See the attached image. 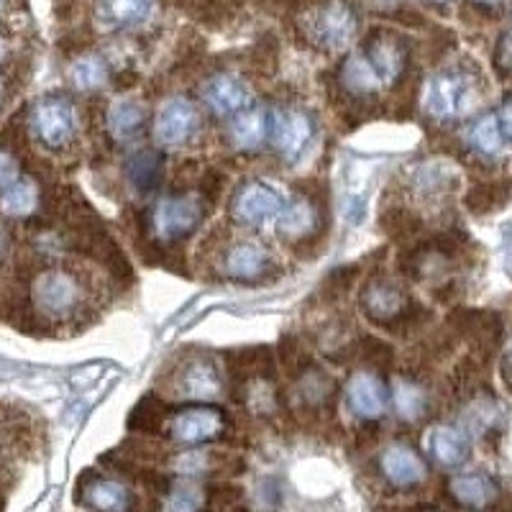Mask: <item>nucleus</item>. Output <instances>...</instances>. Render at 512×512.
<instances>
[{"mask_svg": "<svg viewBox=\"0 0 512 512\" xmlns=\"http://www.w3.org/2000/svg\"><path fill=\"white\" fill-rule=\"evenodd\" d=\"M177 395L192 397V400H208V397L221 395V374L216 364L205 356H190L180 367L175 377Z\"/></svg>", "mask_w": 512, "mask_h": 512, "instance_id": "obj_15", "label": "nucleus"}, {"mask_svg": "<svg viewBox=\"0 0 512 512\" xmlns=\"http://www.w3.org/2000/svg\"><path fill=\"white\" fill-rule=\"evenodd\" d=\"M454 182H456V175L446 167V164H428V167L420 169L418 177H415V187H418L420 192L436 195V198L438 195H443V192L451 190Z\"/></svg>", "mask_w": 512, "mask_h": 512, "instance_id": "obj_32", "label": "nucleus"}, {"mask_svg": "<svg viewBox=\"0 0 512 512\" xmlns=\"http://www.w3.org/2000/svg\"><path fill=\"white\" fill-rule=\"evenodd\" d=\"M495 67L502 75H512V29L500 36L495 49Z\"/></svg>", "mask_w": 512, "mask_h": 512, "instance_id": "obj_36", "label": "nucleus"}, {"mask_svg": "<svg viewBox=\"0 0 512 512\" xmlns=\"http://www.w3.org/2000/svg\"><path fill=\"white\" fill-rule=\"evenodd\" d=\"M164 425V405L154 395H146L144 400L128 415V428L139 433H154Z\"/></svg>", "mask_w": 512, "mask_h": 512, "instance_id": "obj_30", "label": "nucleus"}, {"mask_svg": "<svg viewBox=\"0 0 512 512\" xmlns=\"http://www.w3.org/2000/svg\"><path fill=\"white\" fill-rule=\"evenodd\" d=\"M31 297L39 313L49 318H64V315L75 313L82 300L80 282L75 274L64 272V269H49L41 272L31 287Z\"/></svg>", "mask_w": 512, "mask_h": 512, "instance_id": "obj_5", "label": "nucleus"}, {"mask_svg": "<svg viewBox=\"0 0 512 512\" xmlns=\"http://www.w3.org/2000/svg\"><path fill=\"white\" fill-rule=\"evenodd\" d=\"M31 126H34L41 144H47L49 149H62L75 134V108L67 98L49 95L34 105Z\"/></svg>", "mask_w": 512, "mask_h": 512, "instance_id": "obj_9", "label": "nucleus"}, {"mask_svg": "<svg viewBox=\"0 0 512 512\" xmlns=\"http://www.w3.org/2000/svg\"><path fill=\"white\" fill-rule=\"evenodd\" d=\"M70 80L77 90H98L103 88L105 82H108V67L100 57H80L75 64L70 67Z\"/></svg>", "mask_w": 512, "mask_h": 512, "instance_id": "obj_29", "label": "nucleus"}, {"mask_svg": "<svg viewBox=\"0 0 512 512\" xmlns=\"http://www.w3.org/2000/svg\"><path fill=\"white\" fill-rule=\"evenodd\" d=\"M200 126L198 108L185 98H172L154 118V141L164 149H177L195 136Z\"/></svg>", "mask_w": 512, "mask_h": 512, "instance_id": "obj_10", "label": "nucleus"}, {"mask_svg": "<svg viewBox=\"0 0 512 512\" xmlns=\"http://www.w3.org/2000/svg\"><path fill=\"white\" fill-rule=\"evenodd\" d=\"M505 367H507V374H512V346H510V351H507V359H505Z\"/></svg>", "mask_w": 512, "mask_h": 512, "instance_id": "obj_41", "label": "nucleus"}, {"mask_svg": "<svg viewBox=\"0 0 512 512\" xmlns=\"http://www.w3.org/2000/svg\"><path fill=\"white\" fill-rule=\"evenodd\" d=\"M164 505L169 510H200L205 505V497L198 487H192V484H177L175 489H167V502Z\"/></svg>", "mask_w": 512, "mask_h": 512, "instance_id": "obj_33", "label": "nucleus"}, {"mask_svg": "<svg viewBox=\"0 0 512 512\" xmlns=\"http://www.w3.org/2000/svg\"><path fill=\"white\" fill-rule=\"evenodd\" d=\"M18 180V164L8 152H0V190Z\"/></svg>", "mask_w": 512, "mask_h": 512, "instance_id": "obj_37", "label": "nucleus"}, {"mask_svg": "<svg viewBox=\"0 0 512 512\" xmlns=\"http://www.w3.org/2000/svg\"><path fill=\"white\" fill-rule=\"evenodd\" d=\"M477 77L466 70H441L425 82L423 111L438 123L461 121L477 108Z\"/></svg>", "mask_w": 512, "mask_h": 512, "instance_id": "obj_1", "label": "nucleus"}, {"mask_svg": "<svg viewBox=\"0 0 512 512\" xmlns=\"http://www.w3.org/2000/svg\"><path fill=\"white\" fill-rule=\"evenodd\" d=\"M80 492H85L82 502L95 510H128L134 505V495L121 482L103 479L98 474H88L80 479Z\"/></svg>", "mask_w": 512, "mask_h": 512, "instance_id": "obj_21", "label": "nucleus"}, {"mask_svg": "<svg viewBox=\"0 0 512 512\" xmlns=\"http://www.w3.org/2000/svg\"><path fill=\"white\" fill-rule=\"evenodd\" d=\"M154 13V0H98L95 18L103 29H134L149 21Z\"/></svg>", "mask_w": 512, "mask_h": 512, "instance_id": "obj_17", "label": "nucleus"}, {"mask_svg": "<svg viewBox=\"0 0 512 512\" xmlns=\"http://www.w3.org/2000/svg\"><path fill=\"white\" fill-rule=\"evenodd\" d=\"M374 3H379V6H387V3H395V0H374Z\"/></svg>", "mask_w": 512, "mask_h": 512, "instance_id": "obj_42", "label": "nucleus"}, {"mask_svg": "<svg viewBox=\"0 0 512 512\" xmlns=\"http://www.w3.org/2000/svg\"><path fill=\"white\" fill-rule=\"evenodd\" d=\"M39 205V190L31 180H16L6 190H0V210L11 218L31 216Z\"/></svg>", "mask_w": 512, "mask_h": 512, "instance_id": "obj_28", "label": "nucleus"}, {"mask_svg": "<svg viewBox=\"0 0 512 512\" xmlns=\"http://www.w3.org/2000/svg\"><path fill=\"white\" fill-rule=\"evenodd\" d=\"M500 126H502V134L507 136V139H512V95L510 98L505 100V103H502V108H500Z\"/></svg>", "mask_w": 512, "mask_h": 512, "instance_id": "obj_38", "label": "nucleus"}, {"mask_svg": "<svg viewBox=\"0 0 512 512\" xmlns=\"http://www.w3.org/2000/svg\"><path fill=\"white\" fill-rule=\"evenodd\" d=\"M428 451L433 459L446 469H456L464 464L472 454V443H469V433L456 428V425H436L428 433Z\"/></svg>", "mask_w": 512, "mask_h": 512, "instance_id": "obj_18", "label": "nucleus"}, {"mask_svg": "<svg viewBox=\"0 0 512 512\" xmlns=\"http://www.w3.org/2000/svg\"><path fill=\"white\" fill-rule=\"evenodd\" d=\"M272 134V116L264 105H254L249 108L246 105L244 111L236 113V118L231 121V139L233 144L244 149V152H254Z\"/></svg>", "mask_w": 512, "mask_h": 512, "instance_id": "obj_19", "label": "nucleus"}, {"mask_svg": "<svg viewBox=\"0 0 512 512\" xmlns=\"http://www.w3.org/2000/svg\"><path fill=\"white\" fill-rule=\"evenodd\" d=\"M105 126L116 141L136 139L146 126V108L136 100H118L108 108Z\"/></svg>", "mask_w": 512, "mask_h": 512, "instance_id": "obj_24", "label": "nucleus"}, {"mask_svg": "<svg viewBox=\"0 0 512 512\" xmlns=\"http://www.w3.org/2000/svg\"><path fill=\"white\" fill-rule=\"evenodd\" d=\"M280 231L285 239L290 241H308L313 239V233L318 231L323 218H320V208L308 198V195H297L292 203L285 205L280 216Z\"/></svg>", "mask_w": 512, "mask_h": 512, "instance_id": "obj_20", "label": "nucleus"}, {"mask_svg": "<svg viewBox=\"0 0 512 512\" xmlns=\"http://www.w3.org/2000/svg\"><path fill=\"white\" fill-rule=\"evenodd\" d=\"M428 3H448V0H428Z\"/></svg>", "mask_w": 512, "mask_h": 512, "instance_id": "obj_43", "label": "nucleus"}, {"mask_svg": "<svg viewBox=\"0 0 512 512\" xmlns=\"http://www.w3.org/2000/svg\"><path fill=\"white\" fill-rule=\"evenodd\" d=\"M208 200L200 195H169L159 200L157 208L152 210V226L159 239L167 244L187 239L195 228L203 223Z\"/></svg>", "mask_w": 512, "mask_h": 512, "instance_id": "obj_4", "label": "nucleus"}, {"mask_svg": "<svg viewBox=\"0 0 512 512\" xmlns=\"http://www.w3.org/2000/svg\"><path fill=\"white\" fill-rule=\"evenodd\" d=\"M500 418H502V408L492 400V397H482V400H477L464 415L466 428L474 433H482V436L489 431H497Z\"/></svg>", "mask_w": 512, "mask_h": 512, "instance_id": "obj_31", "label": "nucleus"}, {"mask_svg": "<svg viewBox=\"0 0 512 512\" xmlns=\"http://www.w3.org/2000/svg\"><path fill=\"white\" fill-rule=\"evenodd\" d=\"M203 100L216 116H236L249 105V88L236 75H216L205 82Z\"/></svg>", "mask_w": 512, "mask_h": 512, "instance_id": "obj_16", "label": "nucleus"}, {"mask_svg": "<svg viewBox=\"0 0 512 512\" xmlns=\"http://www.w3.org/2000/svg\"><path fill=\"white\" fill-rule=\"evenodd\" d=\"M502 200H507V195L502 198L500 192H497L495 185H484V187H477V190L469 195V205H472L474 210H489V208H497V205L502 203Z\"/></svg>", "mask_w": 512, "mask_h": 512, "instance_id": "obj_34", "label": "nucleus"}, {"mask_svg": "<svg viewBox=\"0 0 512 512\" xmlns=\"http://www.w3.org/2000/svg\"><path fill=\"white\" fill-rule=\"evenodd\" d=\"M466 144L472 146L474 152L482 154V157H495L502 152V126L500 118L495 113L482 116L479 121H474L466 131Z\"/></svg>", "mask_w": 512, "mask_h": 512, "instance_id": "obj_27", "label": "nucleus"}, {"mask_svg": "<svg viewBox=\"0 0 512 512\" xmlns=\"http://www.w3.org/2000/svg\"><path fill=\"white\" fill-rule=\"evenodd\" d=\"M287 200L277 187L267 182H246L236 195H233V218L244 226H269L277 223L285 210Z\"/></svg>", "mask_w": 512, "mask_h": 512, "instance_id": "obj_7", "label": "nucleus"}, {"mask_svg": "<svg viewBox=\"0 0 512 512\" xmlns=\"http://www.w3.org/2000/svg\"><path fill=\"white\" fill-rule=\"evenodd\" d=\"M361 310L367 313L372 323L382 328H413L418 326V320L425 318L423 308L410 300V295L395 285L387 277H374L367 285L361 287L359 295Z\"/></svg>", "mask_w": 512, "mask_h": 512, "instance_id": "obj_2", "label": "nucleus"}, {"mask_svg": "<svg viewBox=\"0 0 512 512\" xmlns=\"http://www.w3.org/2000/svg\"><path fill=\"white\" fill-rule=\"evenodd\" d=\"M228 418L221 408H182L167 420V433L182 446H203L223 438Z\"/></svg>", "mask_w": 512, "mask_h": 512, "instance_id": "obj_6", "label": "nucleus"}, {"mask_svg": "<svg viewBox=\"0 0 512 512\" xmlns=\"http://www.w3.org/2000/svg\"><path fill=\"white\" fill-rule=\"evenodd\" d=\"M361 346H364V356H367V361H372L374 367H387V364H390L392 351L387 344H382V341H377V338H364Z\"/></svg>", "mask_w": 512, "mask_h": 512, "instance_id": "obj_35", "label": "nucleus"}, {"mask_svg": "<svg viewBox=\"0 0 512 512\" xmlns=\"http://www.w3.org/2000/svg\"><path fill=\"white\" fill-rule=\"evenodd\" d=\"M269 139L287 162H295L313 139V118L303 111H277L272 116Z\"/></svg>", "mask_w": 512, "mask_h": 512, "instance_id": "obj_11", "label": "nucleus"}, {"mask_svg": "<svg viewBox=\"0 0 512 512\" xmlns=\"http://www.w3.org/2000/svg\"><path fill=\"white\" fill-rule=\"evenodd\" d=\"M338 80H341V85H344V90L351 98H372V95H377L379 85H382L377 70H374L372 62H369L364 52L351 54V57L341 64Z\"/></svg>", "mask_w": 512, "mask_h": 512, "instance_id": "obj_23", "label": "nucleus"}, {"mask_svg": "<svg viewBox=\"0 0 512 512\" xmlns=\"http://www.w3.org/2000/svg\"><path fill=\"white\" fill-rule=\"evenodd\" d=\"M448 495L464 507H489L500 497V487L489 474H459L448 482Z\"/></svg>", "mask_w": 512, "mask_h": 512, "instance_id": "obj_22", "label": "nucleus"}, {"mask_svg": "<svg viewBox=\"0 0 512 512\" xmlns=\"http://www.w3.org/2000/svg\"><path fill=\"white\" fill-rule=\"evenodd\" d=\"M359 16L349 0H323L303 18L305 39L326 52H341L354 41Z\"/></svg>", "mask_w": 512, "mask_h": 512, "instance_id": "obj_3", "label": "nucleus"}, {"mask_svg": "<svg viewBox=\"0 0 512 512\" xmlns=\"http://www.w3.org/2000/svg\"><path fill=\"white\" fill-rule=\"evenodd\" d=\"M364 54L372 62V67L377 70L382 85H395L405 70H408L410 62V49L408 41L402 39L400 34L387 29H377L369 34L367 44H364Z\"/></svg>", "mask_w": 512, "mask_h": 512, "instance_id": "obj_8", "label": "nucleus"}, {"mask_svg": "<svg viewBox=\"0 0 512 512\" xmlns=\"http://www.w3.org/2000/svg\"><path fill=\"white\" fill-rule=\"evenodd\" d=\"M272 267V254L262 244H256V241H239V244L228 249L226 259H223L226 277L236 282L264 280V277L272 274Z\"/></svg>", "mask_w": 512, "mask_h": 512, "instance_id": "obj_13", "label": "nucleus"}, {"mask_svg": "<svg viewBox=\"0 0 512 512\" xmlns=\"http://www.w3.org/2000/svg\"><path fill=\"white\" fill-rule=\"evenodd\" d=\"M6 251H8V236H6V231L0 228V259H3V254H6Z\"/></svg>", "mask_w": 512, "mask_h": 512, "instance_id": "obj_40", "label": "nucleus"}, {"mask_svg": "<svg viewBox=\"0 0 512 512\" xmlns=\"http://www.w3.org/2000/svg\"><path fill=\"white\" fill-rule=\"evenodd\" d=\"M346 400L356 418L377 420L387 410V387L372 372H356L346 384Z\"/></svg>", "mask_w": 512, "mask_h": 512, "instance_id": "obj_14", "label": "nucleus"}, {"mask_svg": "<svg viewBox=\"0 0 512 512\" xmlns=\"http://www.w3.org/2000/svg\"><path fill=\"white\" fill-rule=\"evenodd\" d=\"M379 472L390 487L413 489L428 477V466L415 448L395 443V446L384 448L382 456H379Z\"/></svg>", "mask_w": 512, "mask_h": 512, "instance_id": "obj_12", "label": "nucleus"}, {"mask_svg": "<svg viewBox=\"0 0 512 512\" xmlns=\"http://www.w3.org/2000/svg\"><path fill=\"white\" fill-rule=\"evenodd\" d=\"M0 93H3V85H0Z\"/></svg>", "mask_w": 512, "mask_h": 512, "instance_id": "obj_44", "label": "nucleus"}, {"mask_svg": "<svg viewBox=\"0 0 512 512\" xmlns=\"http://www.w3.org/2000/svg\"><path fill=\"white\" fill-rule=\"evenodd\" d=\"M126 177L139 192H154L164 180V159L157 152H139L128 159Z\"/></svg>", "mask_w": 512, "mask_h": 512, "instance_id": "obj_25", "label": "nucleus"}, {"mask_svg": "<svg viewBox=\"0 0 512 512\" xmlns=\"http://www.w3.org/2000/svg\"><path fill=\"white\" fill-rule=\"evenodd\" d=\"M392 402H395V413L408 423L425 418L428 413V392L418 382L408 377H400L392 387Z\"/></svg>", "mask_w": 512, "mask_h": 512, "instance_id": "obj_26", "label": "nucleus"}, {"mask_svg": "<svg viewBox=\"0 0 512 512\" xmlns=\"http://www.w3.org/2000/svg\"><path fill=\"white\" fill-rule=\"evenodd\" d=\"M474 6H479V8H489V11H492V8H500L502 3H505V0H472Z\"/></svg>", "mask_w": 512, "mask_h": 512, "instance_id": "obj_39", "label": "nucleus"}]
</instances>
